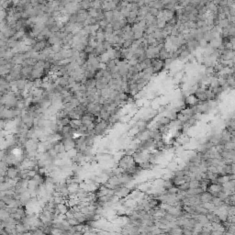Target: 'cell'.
<instances>
[{
	"instance_id": "obj_6",
	"label": "cell",
	"mask_w": 235,
	"mask_h": 235,
	"mask_svg": "<svg viewBox=\"0 0 235 235\" xmlns=\"http://www.w3.org/2000/svg\"><path fill=\"white\" fill-rule=\"evenodd\" d=\"M200 185L201 183L199 180L194 179L190 181V188H198V187H200Z\"/></svg>"
},
{
	"instance_id": "obj_2",
	"label": "cell",
	"mask_w": 235,
	"mask_h": 235,
	"mask_svg": "<svg viewBox=\"0 0 235 235\" xmlns=\"http://www.w3.org/2000/svg\"><path fill=\"white\" fill-rule=\"evenodd\" d=\"M200 197V199L202 201V203H206V202H211L213 198V196L212 194H210L208 191H204L201 195H199Z\"/></svg>"
},
{
	"instance_id": "obj_1",
	"label": "cell",
	"mask_w": 235,
	"mask_h": 235,
	"mask_svg": "<svg viewBox=\"0 0 235 235\" xmlns=\"http://www.w3.org/2000/svg\"><path fill=\"white\" fill-rule=\"evenodd\" d=\"M135 164V159H134L133 155L132 154H125L119 159V164H118V166L121 167L124 170L130 168V167L133 166Z\"/></svg>"
},
{
	"instance_id": "obj_3",
	"label": "cell",
	"mask_w": 235,
	"mask_h": 235,
	"mask_svg": "<svg viewBox=\"0 0 235 235\" xmlns=\"http://www.w3.org/2000/svg\"><path fill=\"white\" fill-rule=\"evenodd\" d=\"M79 7H80V9L88 10L92 8V1L91 0H82L79 2Z\"/></svg>"
},
{
	"instance_id": "obj_5",
	"label": "cell",
	"mask_w": 235,
	"mask_h": 235,
	"mask_svg": "<svg viewBox=\"0 0 235 235\" xmlns=\"http://www.w3.org/2000/svg\"><path fill=\"white\" fill-rule=\"evenodd\" d=\"M105 19H107L109 23L114 20V10L113 11H105Z\"/></svg>"
},
{
	"instance_id": "obj_4",
	"label": "cell",
	"mask_w": 235,
	"mask_h": 235,
	"mask_svg": "<svg viewBox=\"0 0 235 235\" xmlns=\"http://www.w3.org/2000/svg\"><path fill=\"white\" fill-rule=\"evenodd\" d=\"M82 120L81 119H71L70 120V126L72 127L73 129H75V130H79V128H80V126L82 125Z\"/></svg>"
}]
</instances>
